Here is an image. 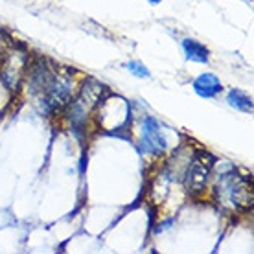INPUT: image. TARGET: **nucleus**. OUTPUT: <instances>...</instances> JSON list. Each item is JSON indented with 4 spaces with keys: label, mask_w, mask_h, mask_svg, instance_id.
Instances as JSON below:
<instances>
[{
    "label": "nucleus",
    "mask_w": 254,
    "mask_h": 254,
    "mask_svg": "<svg viewBox=\"0 0 254 254\" xmlns=\"http://www.w3.org/2000/svg\"><path fill=\"white\" fill-rule=\"evenodd\" d=\"M217 204L229 212H238L251 206L253 203V191L251 183L238 173H223L216 186Z\"/></svg>",
    "instance_id": "nucleus-1"
},
{
    "label": "nucleus",
    "mask_w": 254,
    "mask_h": 254,
    "mask_svg": "<svg viewBox=\"0 0 254 254\" xmlns=\"http://www.w3.org/2000/svg\"><path fill=\"white\" fill-rule=\"evenodd\" d=\"M28 66H30L28 52L22 46H13L2 56L0 79L9 90H15L28 74Z\"/></svg>",
    "instance_id": "nucleus-2"
},
{
    "label": "nucleus",
    "mask_w": 254,
    "mask_h": 254,
    "mask_svg": "<svg viewBox=\"0 0 254 254\" xmlns=\"http://www.w3.org/2000/svg\"><path fill=\"white\" fill-rule=\"evenodd\" d=\"M214 157H210L208 153L199 151L197 155L191 157V160L188 162L185 173V185L188 193L191 195H201L206 188L208 177L212 173V166H214Z\"/></svg>",
    "instance_id": "nucleus-3"
},
{
    "label": "nucleus",
    "mask_w": 254,
    "mask_h": 254,
    "mask_svg": "<svg viewBox=\"0 0 254 254\" xmlns=\"http://www.w3.org/2000/svg\"><path fill=\"white\" fill-rule=\"evenodd\" d=\"M140 146L149 155H160L168 149V140L164 131L160 129V124L151 116H146L142 122V140Z\"/></svg>",
    "instance_id": "nucleus-4"
},
{
    "label": "nucleus",
    "mask_w": 254,
    "mask_h": 254,
    "mask_svg": "<svg viewBox=\"0 0 254 254\" xmlns=\"http://www.w3.org/2000/svg\"><path fill=\"white\" fill-rule=\"evenodd\" d=\"M193 90L201 98H214V96H217L221 92L223 87H221V81L214 74H201L193 81Z\"/></svg>",
    "instance_id": "nucleus-5"
},
{
    "label": "nucleus",
    "mask_w": 254,
    "mask_h": 254,
    "mask_svg": "<svg viewBox=\"0 0 254 254\" xmlns=\"http://www.w3.org/2000/svg\"><path fill=\"white\" fill-rule=\"evenodd\" d=\"M183 50L188 61H195V63H208L210 52L208 48L199 43L195 39H185L183 41Z\"/></svg>",
    "instance_id": "nucleus-6"
},
{
    "label": "nucleus",
    "mask_w": 254,
    "mask_h": 254,
    "mask_svg": "<svg viewBox=\"0 0 254 254\" xmlns=\"http://www.w3.org/2000/svg\"><path fill=\"white\" fill-rule=\"evenodd\" d=\"M229 103L232 107H236L238 111H242V113H253V98L247 96L245 92L238 89H232L229 92Z\"/></svg>",
    "instance_id": "nucleus-7"
},
{
    "label": "nucleus",
    "mask_w": 254,
    "mask_h": 254,
    "mask_svg": "<svg viewBox=\"0 0 254 254\" xmlns=\"http://www.w3.org/2000/svg\"><path fill=\"white\" fill-rule=\"evenodd\" d=\"M126 68L131 72V74H134V76L138 77H149L151 74H149V70L144 66L142 63H138V61H129V63H126Z\"/></svg>",
    "instance_id": "nucleus-8"
},
{
    "label": "nucleus",
    "mask_w": 254,
    "mask_h": 254,
    "mask_svg": "<svg viewBox=\"0 0 254 254\" xmlns=\"http://www.w3.org/2000/svg\"><path fill=\"white\" fill-rule=\"evenodd\" d=\"M149 2H151V4H159L160 0H149Z\"/></svg>",
    "instance_id": "nucleus-9"
},
{
    "label": "nucleus",
    "mask_w": 254,
    "mask_h": 254,
    "mask_svg": "<svg viewBox=\"0 0 254 254\" xmlns=\"http://www.w3.org/2000/svg\"><path fill=\"white\" fill-rule=\"evenodd\" d=\"M0 50H2V32H0Z\"/></svg>",
    "instance_id": "nucleus-10"
}]
</instances>
